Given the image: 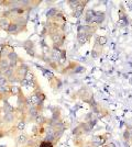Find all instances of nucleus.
<instances>
[{"instance_id": "1", "label": "nucleus", "mask_w": 132, "mask_h": 147, "mask_svg": "<svg viewBox=\"0 0 132 147\" xmlns=\"http://www.w3.org/2000/svg\"><path fill=\"white\" fill-rule=\"evenodd\" d=\"M97 30L96 26H91V25H81L78 26V33H77V41L79 45H84L87 42L88 40H90V37L95 34V32Z\"/></svg>"}, {"instance_id": "2", "label": "nucleus", "mask_w": 132, "mask_h": 147, "mask_svg": "<svg viewBox=\"0 0 132 147\" xmlns=\"http://www.w3.org/2000/svg\"><path fill=\"white\" fill-rule=\"evenodd\" d=\"M104 20H105V12L104 11H95V16L93 18V21H91L90 25L98 28L104 22Z\"/></svg>"}, {"instance_id": "3", "label": "nucleus", "mask_w": 132, "mask_h": 147, "mask_svg": "<svg viewBox=\"0 0 132 147\" xmlns=\"http://www.w3.org/2000/svg\"><path fill=\"white\" fill-rule=\"evenodd\" d=\"M86 3H87V1H79V3H78V6L74 8V17L76 18H78V17H81L82 16V13L84 12V8L86 6Z\"/></svg>"}, {"instance_id": "4", "label": "nucleus", "mask_w": 132, "mask_h": 147, "mask_svg": "<svg viewBox=\"0 0 132 147\" xmlns=\"http://www.w3.org/2000/svg\"><path fill=\"white\" fill-rule=\"evenodd\" d=\"M11 23V20L9 18H6L3 16H0V30L2 31H7L9 25Z\"/></svg>"}, {"instance_id": "5", "label": "nucleus", "mask_w": 132, "mask_h": 147, "mask_svg": "<svg viewBox=\"0 0 132 147\" xmlns=\"http://www.w3.org/2000/svg\"><path fill=\"white\" fill-rule=\"evenodd\" d=\"M28 140H29V136L25 134H20L16 137V142L20 146H24L25 144H26V142H28Z\"/></svg>"}, {"instance_id": "6", "label": "nucleus", "mask_w": 132, "mask_h": 147, "mask_svg": "<svg viewBox=\"0 0 132 147\" xmlns=\"http://www.w3.org/2000/svg\"><path fill=\"white\" fill-rule=\"evenodd\" d=\"M94 16H95V11L91 10V9H89V10H87V11L85 12V20H86V22H87V25L91 24V21H93Z\"/></svg>"}, {"instance_id": "7", "label": "nucleus", "mask_w": 132, "mask_h": 147, "mask_svg": "<svg viewBox=\"0 0 132 147\" xmlns=\"http://www.w3.org/2000/svg\"><path fill=\"white\" fill-rule=\"evenodd\" d=\"M101 52H102V47L95 44V47L93 49V51H91V56H93L94 58H97V57H99V55L101 54Z\"/></svg>"}, {"instance_id": "8", "label": "nucleus", "mask_w": 132, "mask_h": 147, "mask_svg": "<svg viewBox=\"0 0 132 147\" xmlns=\"http://www.w3.org/2000/svg\"><path fill=\"white\" fill-rule=\"evenodd\" d=\"M107 43V37L106 36H97L96 37V41H95V44L98 45V46H104L105 44Z\"/></svg>"}, {"instance_id": "9", "label": "nucleus", "mask_w": 132, "mask_h": 147, "mask_svg": "<svg viewBox=\"0 0 132 147\" xmlns=\"http://www.w3.org/2000/svg\"><path fill=\"white\" fill-rule=\"evenodd\" d=\"M9 85V80L7 79V77H5L3 75L0 77V86H8Z\"/></svg>"}, {"instance_id": "10", "label": "nucleus", "mask_w": 132, "mask_h": 147, "mask_svg": "<svg viewBox=\"0 0 132 147\" xmlns=\"http://www.w3.org/2000/svg\"><path fill=\"white\" fill-rule=\"evenodd\" d=\"M39 147H53V143L46 141H42L41 143H39Z\"/></svg>"}, {"instance_id": "11", "label": "nucleus", "mask_w": 132, "mask_h": 147, "mask_svg": "<svg viewBox=\"0 0 132 147\" xmlns=\"http://www.w3.org/2000/svg\"><path fill=\"white\" fill-rule=\"evenodd\" d=\"M23 147H25V146H23Z\"/></svg>"}, {"instance_id": "12", "label": "nucleus", "mask_w": 132, "mask_h": 147, "mask_svg": "<svg viewBox=\"0 0 132 147\" xmlns=\"http://www.w3.org/2000/svg\"><path fill=\"white\" fill-rule=\"evenodd\" d=\"M0 101H1V100H0Z\"/></svg>"}, {"instance_id": "13", "label": "nucleus", "mask_w": 132, "mask_h": 147, "mask_svg": "<svg viewBox=\"0 0 132 147\" xmlns=\"http://www.w3.org/2000/svg\"><path fill=\"white\" fill-rule=\"evenodd\" d=\"M38 147H39V146H38Z\"/></svg>"}]
</instances>
